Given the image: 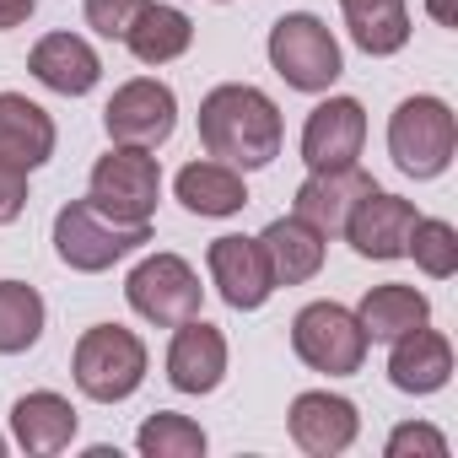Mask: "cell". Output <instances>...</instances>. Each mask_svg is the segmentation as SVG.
I'll list each match as a JSON object with an SVG mask.
<instances>
[{
	"label": "cell",
	"instance_id": "1",
	"mask_svg": "<svg viewBox=\"0 0 458 458\" xmlns=\"http://www.w3.org/2000/svg\"><path fill=\"white\" fill-rule=\"evenodd\" d=\"M286 140V119L276 108L270 92L249 87V81H221L199 98V146L216 162H233L238 173L270 167L281 157Z\"/></svg>",
	"mask_w": 458,
	"mask_h": 458
},
{
	"label": "cell",
	"instance_id": "2",
	"mask_svg": "<svg viewBox=\"0 0 458 458\" xmlns=\"http://www.w3.org/2000/svg\"><path fill=\"white\" fill-rule=\"evenodd\" d=\"M146 243H151V221H114L92 199H71L55 210V254L76 276H103Z\"/></svg>",
	"mask_w": 458,
	"mask_h": 458
},
{
	"label": "cell",
	"instance_id": "3",
	"mask_svg": "<svg viewBox=\"0 0 458 458\" xmlns=\"http://www.w3.org/2000/svg\"><path fill=\"white\" fill-rule=\"evenodd\" d=\"M146 340L124 324H92L71 351V377L92 404H124L146 383Z\"/></svg>",
	"mask_w": 458,
	"mask_h": 458
},
{
	"label": "cell",
	"instance_id": "4",
	"mask_svg": "<svg viewBox=\"0 0 458 458\" xmlns=\"http://www.w3.org/2000/svg\"><path fill=\"white\" fill-rule=\"evenodd\" d=\"M453 151H458V119L442 98L415 92L388 114V157L404 178L415 183L442 178L453 167Z\"/></svg>",
	"mask_w": 458,
	"mask_h": 458
},
{
	"label": "cell",
	"instance_id": "5",
	"mask_svg": "<svg viewBox=\"0 0 458 458\" xmlns=\"http://www.w3.org/2000/svg\"><path fill=\"white\" fill-rule=\"evenodd\" d=\"M276 76L292 87V92H329L345 71V55L329 33L324 17L313 12H286L276 28H270V44H265Z\"/></svg>",
	"mask_w": 458,
	"mask_h": 458
},
{
	"label": "cell",
	"instance_id": "6",
	"mask_svg": "<svg viewBox=\"0 0 458 458\" xmlns=\"http://www.w3.org/2000/svg\"><path fill=\"white\" fill-rule=\"evenodd\" d=\"M367 345H372V340L361 335L356 313L340 308V302H308V308L292 318V351H297V361L313 367V372H324V377H351V372H361Z\"/></svg>",
	"mask_w": 458,
	"mask_h": 458
},
{
	"label": "cell",
	"instance_id": "7",
	"mask_svg": "<svg viewBox=\"0 0 458 458\" xmlns=\"http://www.w3.org/2000/svg\"><path fill=\"white\" fill-rule=\"evenodd\" d=\"M124 297L130 308L157 324V329H173L183 318L199 313L205 302V286H199V270L183 259V254H146L130 276H124Z\"/></svg>",
	"mask_w": 458,
	"mask_h": 458
},
{
	"label": "cell",
	"instance_id": "8",
	"mask_svg": "<svg viewBox=\"0 0 458 458\" xmlns=\"http://www.w3.org/2000/svg\"><path fill=\"white\" fill-rule=\"evenodd\" d=\"M87 199L114 221H151L157 199H162L157 157L140 151V146H108V157H98V167H92Z\"/></svg>",
	"mask_w": 458,
	"mask_h": 458
},
{
	"label": "cell",
	"instance_id": "9",
	"mask_svg": "<svg viewBox=\"0 0 458 458\" xmlns=\"http://www.w3.org/2000/svg\"><path fill=\"white\" fill-rule=\"evenodd\" d=\"M103 130H108L114 146H140V151L167 146L173 130H178V98H173V87L157 81V76L124 81L108 98V108H103Z\"/></svg>",
	"mask_w": 458,
	"mask_h": 458
},
{
	"label": "cell",
	"instance_id": "10",
	"mask_svg": "<svg viewBox=\"0 0 458 458\" xmlns=\"http://www.w3.org/2000/svg\"><path fill=\"white\" fill-rule=\"evenodd\" d=\"M415 221H420V210H415V199H404V194H388V189H367L361 199H356V210H351V221H345V243L361 254V259H377V265H388V259H404L410 254V233H415Z\"/></svg>",
	"mask_w": 458,
	"mask_h": 458
},
{
	"label": "cell",
	"instance_id": "11",
	"mask_svg": "<svg viewBox=\"0 0 458 458\" xmlns=\"http://www.w3.org/2000/svg\"><path fill=\"white\" fill-rule=\"evenodd\" d=\"M205 270H210V286L221 292V302L238 308V313H259L270 302V292H276L259 238H238V233L216 238L205 249Z\"/></svg>",
	"mask_w": 458,
	"mask_h": 458
},
{
	"label": "cell",
	"instance_id": "12",
	"mask_svg": "<svg viewBox=\"0 0 458 458\" xmlns=\"http://www.w3.org/2000/svg\"><path fill=\"white\" fill-rule=\"evenodd\" d=\"M286 431H292V442H297L302 453H313V458H335V453H345V447L356 442L361 415H356V404H351L345 394L308 388V394L292 399V410H286Z\"/></svg>",
	"mask_w": 458,
	"mask_h": 458
},
{
	"label": "cell",
	"instance_id": "13",
	"mask_svg": "<svg viewBox=\"0 0 458 458\" xmlns=\"http://www.w3.org/2000/svg\"><path fill=\"white\" fill-rule=\"evenodd\" d=\"M367 146V108L356 98H324L302 124V162L313 167H351Z\"/></svg>",
	"mask_w": 458,
	"mask_h": 458
},
{
	"label": "cell",
	"instance_id": "14",
	"mask_svg": "<svg viewBox=\"0 0 458 458\" xmlns=\"http://www.w3.org/2000/svg\"><path fill=\"white\" fill-rule=\"evenodd\" d=\"M367 189H372V173H361L356 162L351 167H313L302 178L297 199H292V216H302L313 233H324V238H340L351 210H356V199Z\"/></svg>",
	"mask_w": 458,
	"mask_h": 458
},
{
	"label": "cell",
	"instance_id": "15",
	"mask_svg": "<svg viewBox=\"0 0 458 458\" xmlns=\"http://www.w3.org/2000/svg\"><path fill=\"white\" fill-rule=\"evenodd\" d=\"M226 377V335L216 324H205L199 313L173 324V345H167V383L178 394H216Z\"/></svg>",
	"mask_w": 458,
	"mask_h": 458
},
{
	"label": "cell",
	"instance_id": "16",
	"mask_svg": "<svg viewBox=\"0 0 458 458\" xmlns=\"http://www.w3.org/2000/svg\"><path fill=\"white\" fill-rule=\"evenodd\" d=\"M388 345H394L388 351V383L399 394L426 399V394L447 388V377H453V340L447 335H437L431 324H420V329H410V335H399Z\"/></svg>",
	"mask_w": 458,
	"mask_h": 458
},
{
	"label": "cell",
	"instance_id": "17",
	"mask_svg": "<svg viewBox=\"0 0 458 458\" xmlns=\"http://www.w3.org/2000/svg\"><path fill=\"white\" fill-rule=\"evenodd\" d=\"M28 71H33V81H44L60 98H87L103 81V60L81 33H44L28 55Z\"/></svg>",
	"mask_w": 458,
	"mask_h": 458
},
{
	"label": "cell",
	"instance_id": "18",
	"mask_svg": "<svg viewBox=\"0 0 458 458\" xmlns=\"http://www.w3.org/2000/svg\"><path fill=\"white\" fill-rule=\"evenodd\" d=\"M55 140H60V130H55L49 108H38L28 92H0V162L33 173L55 157Z\"/></svg>",
	"mask_w": 458,
	"mask_h": 458
},
{
	"label": "cell",
	"instance_id": "19",
	"mask_svg": "<svg viewBox=\"0 0 458 458\" xmlns=\"http://www.w3.org/2000/svg\"><path fill=\"white\" fill-rule=\"evenodd\" d=\"M76 426H81L76 404L65 394H55V388H33V394H22L12 404V437H17L22 453H38V458L65 453L76 442Z\"/></svg>",
	"mask_w": 458,
	"mask_h": 458
},
{
	"label": "cell",
	"instance_id": "20",
	"mask_svg": "<svg viewBox=\"0 0 458 458\" xmlns=\"http://www.w3.org/2000/svg\"><path fill=\"white\" fill-rule=\"evenodd\" d=\"M259 249H265V265H270V281L276 286H302L324 270V254H329V238L313 233L302 216H276L265 233H259Z\"/></svg>",
	"mask_w": 458,
	"mask_h": 458
},
{
	"label": "cell",
	"instance_id": "21",
	"mask_svg": "<svg viewBox=\"0 0 458 458\" xmlns=\"http://www.w3.org/2000/svg\"><path fill=\"white\" fill-rule=\"evenodd\" d=\"M173 189H178V205L194 210V216H238V210L249 205V183H243V173H238L233 162H216V157L178 167Z\"/></svg>",
	"mask_w": 458,
	"mask_h": 458
},
{
	"label": "cell",
	"instance_id": "22",
	"mask_svg": "<svg viewBox=\"0 0 458 458\" xmlns=\"http://www.w3.org/2000/svg\"><path fill=\"white\" fill-rule=\"evenodd\" d=\"M356 324H361L367 340L388 345V340H399V335L431 324V302H426V292H415V286L383 281V286H372V292L356 302Z\"/></svg>",
	"mask_w": 458,
	"mask_h": 458
},
{
	"label": "cell",
	"instance_id": "23",
	"mask_svg": "<svg viewBox=\"0 0 458 458\" xmlns=\"http://www.w3.org/2000/svg\"><path fill=\"white\" fill-rule=\"evenodd\" d=\"M351 44L372 60H388L410 44V6L404 0H340Z\"/></svg>",
	"mask_w": 458,
	"mask_h": 458
},
{
	"label": "cell",
	"instance_id": "24",
	"mask_svg": "<svg viewBox=\"0 0 458 458\" xmlns=\"http://www.w3.org/2000/svg\"><path fill=\"white\" fill-rule=\"evenodd\" d=\"M189 44H194L189 12L162 6V0H151V6L135 17V28L124 33V49H130L140 65H173L178 55H189Z\"/></svg>",
	"mask_w": 458,
	"mask_h": 458
},
{
	"label": "cell",
	"instance_id": "25",
	"mask_svg": "<svg viewBox=\"0 0 458 458\" xmlns=\"http://www.w3.org/2000/svg\"><path fill=\"white\" fill-rule=\"evenodd\" d=\"M44 297L28 281H0V356H22L44 340Z\"/></svg>",
	"mask_w": 458,
	"mask_h": 458
},
{
	"label": "cell",
	"instance_id": "26",
	"mask_svg": "<svg viewBox=\"0 0 458 458\" xmlns=\"http://www.w3.org/2000/svg\"><path fill=\"white\" fill-rule=\"evenodd\" d=\"M135 447L146 458H199L205 453V431H199V420H189L178 410H157V415L140 420Z\"/></svg>",
	"mask_w": 458,
	"mask_h": 458
},
{
	"label": "cell",
	"instance_id": "27",
	"mask_svg": "<svg viewBox=\"0 0 458 458\" xmlns=\"http://www.w3.org/2000/svg\"><path fill=\"white\" fill-rule=\"evenodd\" d=\"M410 254H415V265H420L431 281L458 276V226L442 221V216H420L415 233H410Z\"/></svg>",
	"mask_w": 458,
	"mask_h": 458
},
{
	"label": "cell",
	"instance_id": "28",
	"mask_svg": "<svg viewBox=\"0 0 458 458\" xmlns=\"http://www.w3.org/2000/svg\"><path fill=\"white\" fill-rule=\"evenodd\" d=\"M151 6V0H87L81 6V17H87V28L98 33V38H114V44H124V33L135 28V17Z\"/></svg>",
	"mask_w": 458,
	"mask_h": 458
},
{
	"label": "cell",
	"instance_id": "29",
	"mask_svg": "<svg viewBox=\"0 0 458 458\" xmlns=\"http://www.w3.org/2000/svg\"><path fill=\"white\" fill-rule=\"evenodd\" d=\"M447 458V437L437 431V426H426V420H404V426H394L388 431V458Z\"/></svg>",
	"mask_w": 458,
	"mask_h": 458
},
{
	"label": "cell",
	"instance_id": "30",
	"mask_svg": "<svg viewBox=\"0 0 458 458\" xmlns=\"http://www.w3.org/2000/svg\"><path fill=\"white\" fill-rule=\"evenodd\" d=\"M22 210H28V173L0 162V226H12Z\"/></svg>",
	"mask_w": 458,
	"mask_h": 458
},
{
	"label": "cell",
	"instance_id": "31",
	"mask_svg": "<svg viewBox=\"0 0 458 458\" xmlns=\"http://www.w3.org/2000/svg\"><path fill=\"white\" fill-rule=\"evenodd\" d=\"M33 12H38V0H0V33L22 28V22H28Z\"/></svg>",
	"mask_w": 458,
	"mask_h": 458
},
{
	"label": "cell",
	"instance_id": "32",
	"mask_svg": "<svg viewBox=\"0 0 458 458\" xmlns=\"http://www.w3.org/2000/svg\"><path fill=\"white\" fill-rule=\"evenodd\" d=\"M426 12H431L442 28H453V0H426Z\"/></svg>",
	"mask_w": 458,
	"mask_h": 458
},
{
	"label": "cell",
	"instance_id": "33",
	"mask_svg": "<svg viewBox=\"0 0 458 458\" xmlns=\"http://www.w3.org/2000/svg\"><path fill=\"white\" fill-rule=\"evenodd\" d=\"M0 453H6V437H0Z\"/></svg>",
	"mask_w": 458,
	"mask_h": 458
},
{
	"label": "cell",
	"instance_id": "34",
	"mask_svg": "<svg viewBox=\"0 0 458 458\" xmlns=\"http://www.w3.org/2000/svg\"><path fill=\"white\" fill-rule=\"evenodd\" d=\"M216 6H226V0H216Z\"/></svg>",
	"mask_w": 458,
	"mask_h": 458
}]
</instances>
